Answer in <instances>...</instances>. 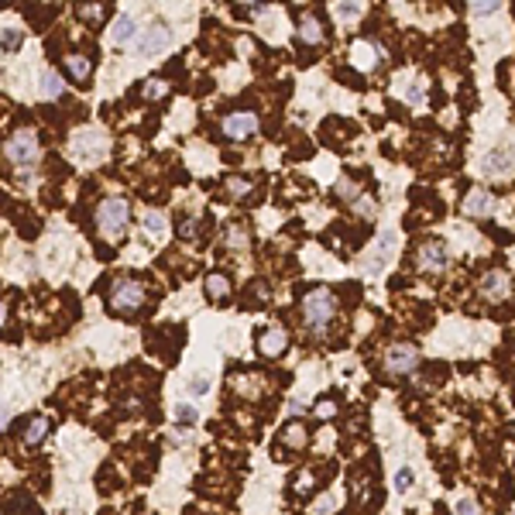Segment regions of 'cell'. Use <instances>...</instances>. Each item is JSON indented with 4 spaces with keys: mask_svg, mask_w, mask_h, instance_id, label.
Wrapping results in <instances>:
<instances>
[{
    "mask_svg": "<svg viewBox=\"0 0 515 515\" xmlns=\"http://www.w3.org/2000/svg\"><path fill=\"white\" fill-rule=\"evenodd\" d=\"M337 292L334 289H323V286H316V289H310L306 296H303V320H306V327H313V330H327L330 327V320L337 316Z\"/></svg>",
    "mask_w": 515,
    "mask_h": 515,
    "instance_id": "6da1fadb",
    "label": "cell"
},
{
    "mask_svg": "<svg viewBox=\"0 0 515 515\" xmlns=\"http://www.w3.org/2000/svg\"><path fill=\"white\" fill-rule=\"evenodd\" d=\"M127 220H131V206H127V199H121V196H110V199H103V203L97 206V230H100L107 240H117V237L124 234Z\"/></svg>",
    "mask_w": 515,
    "mask_h": 515,
    "instance_id": "7a4b0ae2",
    "label": "cell"
},
{
    "mask_svg": "<svg viewBox=\"0 0 515 515\" xmlns=\"http://www.w3.org/2000/svg\"><path fill=\"white\" fill-rule=\"evenodd\" d=\"M145 299H148V292H145V286L138 279H117L107 303H110V310L117 316H134V313H141Z\"/></svg>",
    "mask_w": 515,
    "mask_h": 515,
    "instance_id": "3957f363",
    "label": "cell"
},
{
    "mask_svg": "<svg viewBox=\"0 0 515 515\" xmlns=\"http://www.w3.org/2000/svg\"><path fill=\"white\" fill-rule=\"evenodd\" d=\"M381 368H385V375H392V378L416 375V371H419V351H416L412 344H388L385 354H381Z\"/></svg>",
    "mask_w": 515,
    "mask_h": 515,
    "instance_id": "277c9868",
    "label": "cell"
},
{
    "mask_svg": "<svg viewBox=\"0 0 515 515\" xmlns=\"http://www.w3.org/2000/svg\"><path fill=\"white\" fill-rule=\"evenodd\" d=\"M4 155H8V162H11V165L28 168V165L38 158V134H35L32 127L14 131V134L4 141Z\"/></svg>",
    "mask_w": 515,
    "mask_h": 515,
    "instance_id": "5b68a950",
    "label": "cell"
},
{
    "mask_svg": "<svg viewBox=\"0 0 515 515\" xmlns=\"http://www.w3.org/2000/svg\"><path fill=\"white\" fill-rule=\"evenodd\" d=\"M220 131H223V138H230V141H247V138L258 131V114H251V110H230V114L223 117Z\"/></svg>",
    "mask_w": 515,
    "mask_h": 515,
    "instance_id": "8992f818",
    "label": "cell"
},
{
    "mask_svg": "<svg viewBox=\"0 0 515 515\" xmlns=\"http://www.w3.org/2000/svg\"><path fill=\"white\" fill-rule=\"evenodd\" d=\"M416 258H419V268H423V272H443V268H447V262H450L447 240H440V237H429V240H423Z\"/></svg>",
    "mask_w": 515,
    "mask_h": 515,
    "instance_id": "52a82bcc",
    "label": "cell"
},
{
    "mask_svg": "<svg viewBox=\"0 0 515 515\" xmlns=\"http://www.w3.org/2000/svg\"><path fill=\"white\" fill-rule=\"evenodd\" d=\"M354 66L357 69H381L385 66V59H388V52H385V45H378V42H371V38H361V42H354Z\"/></svg>",
    "mask_w": 515,
    "mask_h": 515,
    "instance_id": "ba28073f",
    "label": "cell"
},
{
    "mask_svg": "<svg viewBox=\"0 0 515 515\" xmlns=\"http://www.w3.org/2000/svg\"><path fill=\"white\" fill-rule=\"evenodd\" d=\"M323 38H327L323 21H320L313 11H303L299 21H296V42L306 45V49H313V45H323Z\"/></svg>",
    "mask_w": 515,
    "mask_h": 515,
    "instance_id": "9c48e42d",
    "label": "cell"
},
{
    "mask_svg": "<svg viewBox=\"0 0 515 515\" xmlns=\"http://www.w3.org/2000/svg\"><path fill=\"white\" fill-rule=\"evenodd\" d=\"M286 347H289V334L282 327H262L258 330V351H262V357H279Z\"/></svg>",
    "mask_w": 515,
    "mask_h": 515,
    "instance_id": "30bf717a",
    "label": "cell"
},
{
    "mask_svg": "<svg viewBox=\"0 0 515 515\" xmlns=\"http://www.w3.org/2000/svg\"><path fill=\"white\" fill-rule=\"evenodd\" d=\"M508 168H512V148H494V151H488L484 162H481V172L491 175V179L508 175Z\"/></svg>",
    "mask_w": 515,
    "mask_h": 515,
    "instance_id": "8fae6325",
    "label": "cell"
},
{
    "mask_svg": "<svg viewBox=\"0 0 515 515\" xmlns=\"http://www.w3.org/2000/svg\"><path fill=\"white\" fill-rule=\"evenodd\" d=\"M138 21L131 14H117L114 25H110V45H127V42H138Z\"/></svg>",
    "mask_w": 515,
    "mask_h": 515,
    "instance_id": "7c38bea8",
    "label": "cell"
},
{
    "mask_svg": "<svg viewBox=\"0 0 515 515\" xmlns=\"http://www.w3.org/2000/svg\"><path fill=\"white\" fill-rule=\"evenodd\" d=\"M134 45H138V52H141V55H155V52H162V49L168 45V32H165L162 25H151L145 35H138V42H134Z\"/></svg>",
    "mask_w": 515,
    "mask_h": 515,
    "instance_id": "4fadbf2b",
    "label": "cell"
},
{
    "mask_svg": "<svg viewBox=\"0 0 515 515\" xmlns=\"http://www.w3.org/2000/svg\"><path fill=\"white\" fill-rule=\"evenodd\" d=\"M494 210V199L484 192V189H470L467 196H464V213H470V216H488Z\"/></svg>",
    "mask_w": 515,
    "mask_h": 515,
    "instance_id": "5bb4252c",
    "label": "cell"
},
{
    "mask_svg": "<svg viewBox=\"0 0 515 515\" xmlns=\"http://www.w3.org/2000/svg\"><path fill=\"white\" fill-rule=\"evenodd\" d=\"M481 292H484L488 299L508 296V275H505V272H488V275L481 279Z\"/></svg>",
    "mask_w": 515,
    "mask_h": 515,
    "instance_id": "9a60e30c",
    "label": "cell"
},
{
    "mask_svg": "<svg viewBox=\"0 0 515 515\" xmlns=\"http://www.w3.org/2000/svg\"><path fill=\"white\" fill-rule=\"evenodd\" d=\"M279 443H282V447H289V450H303V447L310 443V429H306L303 423H289V426L282 429Z\"/></svg>",
    "mask_w": 515,
    "mask_h": 515,
    "instance_id": "2e32d148",
    "label": "cell"
},
{
    "mask_svg": "<svg viewBox=\"0 0 515 515\" xmlns=\"http://www.w3.org/2000/svg\"><path fill=\"white\" fill-rule=\"evenodd\" d=\"M66 73L76 79V83H86L93 76V62L86 55H66Z\"/></svg>",
    "mask_w": 515,
    "mask_h": 515,
    "instance_id": "e0dca14e",
    "label": "cell"
},
{
    "mask_svg": "<svg viewBox=\"0 0 515 515\" xmlns=\"http://www.w3.org/2000/svg\"><path fill=\"white\" fill-rule=\"evenodd\" d=\"M62 90H66V83H62V76H59L55 69H49V73H42V83H38V93H42L45 100H59V97H62Z\"/></svg>",
    "mask_w": 515,
    "mask_h": 515,
    "instance_id": "ac0fdd59",
    "label": "cell"
},
{
    "mask_svg": "<svg viewBox=\"0 0 515 515\" xmlns=\"http://www.w3.org/2000/svg\"><path fill=\"white\" fill-rule=\"evenodd\" d=\"M145 230H148V237L162 240V237L168 234V220H165V213H158V210H148V213H145Z\"/></svg>",
    "mask_w": 515,
    "mask_h": 515,
    "instance_id": "d6986e66",
    "label": "cell"
},
{
    "mask_svg": "<svg viewBox=\"0 0 515 515\" xmlns=\"http://www.w3.org/2000/svg\"><path fill=\"white\" fill-rule=\"evenodd\" d=\"M45 436H49V419H45V416H35V419L28 423V429H25V443H28V447H38Z\"/></svg>",
    "mask_w": 515,
    "mask_h": 515,
    "instance_id": "ffe728a7",
    "label": "cell"
},
{
    "mask_svg": "<svg viewBox=\"0 0 515 515\" xmlns=\"http://www.w3.org/2000/svg\"><path fill=\"white\" fill-rule=\"evenodd\" d=\"M262 378H254V375H240V378H234V388H237V395H247V399H258L262 395Z\"/></svg>",
    "mask_w": 515,
    "mask_h": 515,
    "instance_id": "44dd1931",
    "label": "cell"
},
{
    "mask_svg": "<svg viewBox=\"0 0 515 515\" xmlns=\"http://www.w3.org/2000/svg\"><path fill=\"white\" fill-rule=\"evenodd\" d=\"M206 296H210L213 303H223V299L230 296V282H227L223 275H206Z\"/></svg>",
    "mask_w": 515,
    "mask_h": 515,
    "instance_id": "7402d4cb",
    "label": "cell"
},
{
    "mask_svg": "<svg viewBox=\"0 0 515 515\" xmlns=\"http://www.w3.org/2000/svg\"><path fill=\"white\" fill-rule=\"evenodd\" d=\"M247 240H251L247 227H240V223H227V234H223V244H227V247H247Z\"/></svg>",
    "mask_w": 515,
    "mask_h": 515,
    "instance_id": "603a6c76",
    "label": "cell"
},
{
    "mask_svg": "<svg viewBox=\"0 0 515 515\" xmlns=\"http://www.w3.org/2000/svg\"><path fill=\"white\" fill-rule=\"evenodd\" d=\"M168 93V83L165 79H145V86H141V97L145 100H162Z\"/></svg>",
    "mask_w": 515,
    "mask_h": 515,
    "instance_id": "cb8c5ba5",
    "label": "cell"
},
{
    "mask_svg": "<svg viewBox=\"0 0 515 515\" xmlns=\"http://www.w3.org/2000/svg\"><path fill=\"white\" fill-rule=\"evenodd\" d=\"M254 186H251V179H244V175H230L227 179V192L234 196V199H240V196H247Z\"/></svg>",
    "mask_w": 515,
    "mask_h": 515,
    "instance_id": "d4e9b609",
    "label": "cell"
},
{
    "mask_svg": "<svg viewBox=\"0 0 515 515\" xmlns=\"http://www.w3.org/2000/svg\"><path fill=\"white\" fill-rule=\"evenodd\" d=\"M196 416H199L196 405H189V402H179V405H175V423H179V426H192Z\"/></svg>",
    "mask_w": 515,
    "mask_h": 515,
    "instance_id": "484cf974",
    "label": "cell"
},
{
    "mask_svg": "<svg viewBox=\"0 0 515 515\" xmlns=\"http://www.w3.org/2000/svg\"><path fill=\"white\" fill-rule=\"evenodd\" d=\"M498 8H501V4H494V0H474L470 14H474V18H491V14H498Z\"/></svg>",
    "mask_w": 515,
    "mask_h": 515,
    "instance_id": "4316f807",
    "label": "cell"
},
{
    "mask_svg": "<svg viewBox=\"0 0 515 515\" xmlns=\"http://www.w3.org/2000/svg\"><path fill=\"white\" fill-rule=\"evenodd\" d=\"M107 14V4H86V8H76V18L83 21H100Z\"/></svg>",
    "mask_w": 515,
    "mask_h": 515,
    "instance_id": "83f0119b",
    "label": "cell"
},
{
    "mask_svg": "<svg viewBox=\"0 0 515 515\" xmlns=\"http://www.w3.org/2000/svg\"><path fill=\"white\" fill-rule=\"evenodd\" d=\"M0 49H4V52L21 49V32L18 28H4V35H0Z\"/></svg>",
    "mask_w": 515,
    "mask_h": 515,
    "instance_id": "f1b7e54d",
    "label": "cell"
},
{
    "mask_svg": "<svg viewBox=\"0 0 515 515\" xmlns=\"http://www.w3.org/2000/svg\"><path fill=\"white\" fill-rule=\"evenodd\" d=\"M416 484V470L412 467H399V474H395V491H409Z\"/></svg>",
    "mask_w": 515,
    "mask_h": 515,
    "instance_id": "f546056e",
    "label": "cell"
},
{
    "mask_svg": "<svg viewBox=\"0 0 515 515\" xmlns=\"http://www.w3.org/2000/svg\"><path fill=\"white\" fill-rule=\"evenodd\" d=\"M453 512H457V515H481V508H477L474 498H457V501H453Z\"/></svg>",
    "mask_w": 515,
    "mask_h": 515,
    "instance_id": "4dcf8cb0",
    "label": "cell"
},
{
    "mask_svg": "<svg viewBox=\"0 0 515 515\" xmlns=\"http://www.w3.org/2000/svg\"><path fill=\"white\" fill-rule=\"evenodd\" d=\"M405 100H409L412 107H419V103L426 100V90H423V83H419V79H416V83H412L409 90H405Z\"/></svg>",
    "mask_w": 515,
    "mask_h": 515,
    "instance_id": "1f68e13d",
    "label": "cell"
},
{
    "mask_svg": "<svg viewBox=\"0 0 515 515\" xmlns=\"http://www.w3.org/2000/svg\"><path fill=\"white\" fill-rule=\"evenodd\" d=\"M334 11H337V18L347 21V18H357V14H361V4H337Z\"/></svg>",
    "mask_w": 515,
    "mask_h": 515,
    "instance_id": "d6a6232c",
    "label": "cell"
},
{
    "mask_svg": "<svg viewBox=\"0 0 515 515\" xmlns=\"http://www.w3.org/2000/svg\"><path fill=\"white\" fill-rule=\"evenodd\" d=\"M237 14H244V18H258V14H265V4H240V8H237Z\"/></svg>",
    "mask_w": 515,
    "mask_h": 515,
    "instance_id": "836d02e7",
    "label": "cell"
},
{
    "mask_svg": "<svg viewBox=\"0 0 515 515\" xmlns=\"http://www.w3.org/2000/svg\"><path fill=\"white\" fill-rule=\"evenodd\" d=\"M334 412H337V405H334V402H330V399H327V402H320V405H316V416H320V419H330V416H334Z\"/></svg>",
    "mask_w": 515,
    "mask_h": 515,
    "instance_id": "e575fe53",
    "label": "cell"
},
{
    "mask_svg": "<svg viewBox=\"0 0 515 515\" xmlns=\"http://www.w3.org/2000/svg\"><path fill=\"white\" fill-rule=\"evenodd\" d=\"M189 388H192V392H196V395H203V392H206V388H210V381H206V378H203V375H196V378H192V381H189Z\"/></svg>",
    "mask_w": 515,
    "mask_h": 515,
    "instance_id": "d590c367",
    "label": "cell"
},
{
    "mask_svg": "<svg viewBox=\"0 0 515 515\" xmlns=\"http://www.w3.org/2000/svg\"><path fill=\"white\" fill-rule=\"evenodd\" d=\"M179 234H182V237H192V234H196L192 220H182V223H179Z\"/></svg>",
    "mask_w": 515,
    "mask_h": 515,
    "instance_id": "8d00e7d4",
    "label": "cell"
},
{
    "mask_svg": "<svg viewBox=\"0 0 515 515\" xmlns=\"http://www.w3.org/2000/svg\"><path fill=\"white\" fill-rule=\"evenodd\" d=\"M8 423H11V412H8V405H4V402H0V429H4Z\"/></svg>",
    "mask_w": 515,
    "mask_h": 515,
    "instance_id": "74e56055",
    "label": "cell"
},
{
    "mask_svg": "<svg viewBox=\"0 0 515 515\" xmlns=\"http://www.w3.org/2000/svg\"><path fill=\"white\" fill-rule=\"evenodd\" d=\"M4 320H8V306L0 303V327H4Z\"/></svg>",
    "mask_w": 515,
    "mask_h": 515,
    "instance_id": "f35d334b",
    "label": "cell"
}]
</instances>
